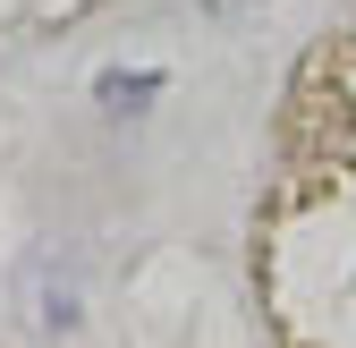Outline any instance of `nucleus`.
Listing matches in <instances>:
<instances>
[{"instance_id":"f257e3e1","label":"nucleus","mask_w":356,"mask_h":348,"mask_svg":"<svg viewBox=\"0 0 356 348\" xmlns=\"http://www.w3.org/2000/svg\"><path fill=\"white\" fill-rule=\"evenodd\" d=\"M263 289L289 348H356V170H323L280 204Z\"/></svg>"},{"instance_id":"f03ea898","label":"nucleus","mask_w":356,"mask_h":348,"mask_svg":"<svg viewBox=\"0 0 356 348\" xmlns=\"http://www.w3.org/2000/svg\"><path fill=\"white\" fill-rule=\"evenodd\" d=\"M26 323H34V331H68V323H76V280L60 272V289H51V255L26 264Z\"/></svg>"},{"instance_id":"7ed1b4c3","label":"nucleus","mask_w":356,"mask_h":348,"mask_svg":"<svg viewBox=\"0 0 356 348\" xmlns=\"http://www.w3.org/2000/svg\"><path fill=\"white\" fill-rule=\"evenodd\" d=\"M331 136H339V145L356 153V52H348V60L331 68Z\"/></svg>"},{"instance_id":"20e7f679","label":"nucleus","mask_w":356,"mask_h":348,"mask_svg":"<svg viewBox=\"0 0 356 348\" xmlns=\"http://www.w3.org/2000/svg\"><path fill=\"white\" fill-rule=\"evenodd\" d=\"M136 94H161V68H136V77H102V102H136Z\"/></svg>"}]
</instances>
